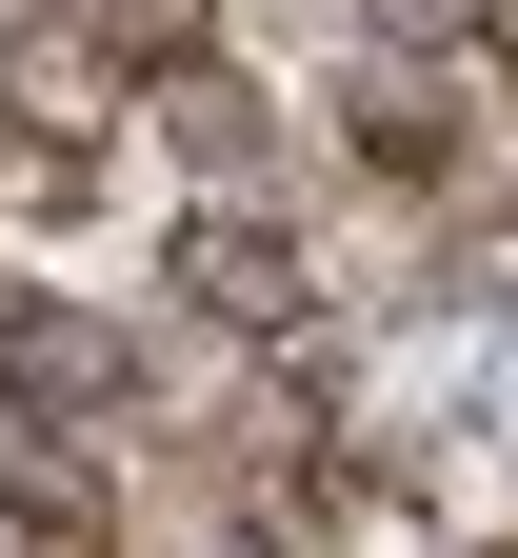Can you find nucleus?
I'll use <instances>...</instances> for the list:
<instances>
[{
  "label": "nucleus",
  "mask_w": 518,
  "mask_h": 558,
  "mask_svg": "<svg viewBox=\"0 0 518 558\" xmlns=\"http://www.w3.org/2000/svg\"><path fill=\"white\" fill-rule=\"evenodd\" d=\"M498 60L479 40H419V21H380V40H339V81H320V160H339V199H399V220H459V199H498Z\"/></svg>",
  "instance_id": "f257e3e1"
},
{
  "label": "nucleus",
  "mask_w": 518,
  "mask_h": 558,
  "mask_svg": "<svg viewBox=\"0 0 518 558\" xmlns=\"http://www.w3.org/2000/svg\"><path fill=\"white\" fill-rule=\"evenodd\" d=\"M160 300L219 319V339H320V240H300V199H180Z\"/></svg>",
  "instance_id": "f03ea898"
},
{
  "label": "nucleus",
  "mask_w": 518,
  "mask_h": 558,
  "mask_svg": "<svg viewBox=\"0 0 518 558\" xmlns=\"http://www.w3.org/2000/svg\"><path fill=\"white\" fill-rule=\"evenodd\" d=\"M0 220L81 240V220H100V160H60V140H21V120H0Z\"/></svg>",
  "instance_id": "7ed1b4c3"
}]
</instances>
